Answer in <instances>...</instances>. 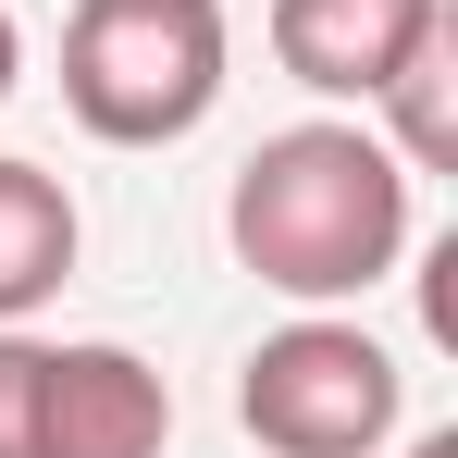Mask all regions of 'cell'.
I'll return each instance as SVG.
<instances>
[{
  "label": "cell",
  "mask_w": 458,
  "mask_h": 458,
  "mask_svg": "<svg viewBox=\"0 0 458 458\" xmlns=\"http://www.w3.org/2000/svg\"><path fill=\"white\" fill-rule=\"evenodd\" d=\"M224 99V0H75L63 112L99 149H174Z\"/></svg>",
  "instance_id": "obj_2"
},
{
  "label": "cell",
  "mask_w": 458,
  "mask_h": 458,
  "mask_svg": "<svg viewBox=\"0 0 458 458\" xmlns=\"http://www.w3.org/2000/svg\"><path fill=\"white\" fill-rule=\"evenodd\" d=\"M396 409H409V372L384 360L360 322H335V310H298L235 372V421L273 458H372L396 434Z\"/></svg>",
  "instance_id": "obj_3"
},
{
  "label": "cell",
  "mask_w": 458,
  "mask_h": 458,
  "mask_svg": "<svg viewBox=\"0 0 458 458\" xmlns=\"http://www.w3.org/2000/svg\"><path fill=\"white\" fill-rule=\"evenodd\" d=\"M38 372H50V347L0 322V458H38Z\"/></svg>",
  "instance_id": "obj_8"
},
{
  "label": "cell",
  "mask_w": 458,
  "mask_h": 458,
  "mask_svg": "<svg viewBox=\"0 0 458 458\" xmlns=\"http://www.w3.org/2000/svg\"><path fill=\"white\" fill-rule=\"evenodd\" d=\"M446 0H273V63L310 99H372L396 75V50L434 25Z\"/></svg>",
  "instance_id": "obj_5"
},
{
  "label": "cell",
  "mask_w": 458,
  "mask_h": 458,
  "mask_svg": "<svg viewBox=\"0 0 458 458\" xmlns=\"http://www.w3.org/2000/svg\"><path fill=\"white\" fill-rule=\"evenodd\" d=\"M161 446H174V384L137 347H50L38 458H161Z\"/></svg>",
  "instance_id": "obj_4"
},
{
  "label": "cell",
  "mask_w": 458,
  "mask_h": 458,
  "mask_svg": "<svg viewBox=\"0 0 458 458\" xmlns=\"http://www.w3.org/2000/svg\"><path fill=\"white\" fill-rule=\"evenodd\" d=\"M13 75H25V38H13V13H0V99H13Z\"/></svg>",
  "instance_id": "obj_9"
},
{
  "label": "cell",
  "mask_w": 458,
  "mask_h": 458,
  "mask_svg": "<svg viewBox=\"0 0 458 458\" xmlns=\"http://www.w3.org/2000/svg\"><path fill=\"white\" fill-rule=\"evenodd\" d=\"M409 186L421 174L384 149L372 124H285V137H260L235 161L224 235L273 298L335 310V298H372L409 260Z\"/></svg>",
  "instance_id": "obj_1"
},
{
  "label": "cell",
  "mask_w": 458,
  "mask_h": 458,
  "mask_svg": "<svg viewBox=\"0 0 458 458\" xmlns=\"http://www.w3.org/2000/svg\"><path fill=\"white\" fill-rule=\"evenodd\" d=\"M75 199H63V174H38V161H0V322H25L38 298H63V273H75Z\"/></svg>",
  "instance_id": "obj_6"
},
{
  "label": "cell",
  "mask_w": 458,
  "mask_h": 458,
  "mask_svg": "<svg viewBox=\"0 0 458 458\" xmlns=\"http://www.w3.org/2000/svg\"><path fill=\"white\" fill-rule=\"evenodd\" d=\"M372 112H384V149L409 174H458V13H434L396 50V75L372 87Z\"/></svg>",
  "instance_id": "obj_7"
},
{
  "label": "cell",
  "mask_w": 458,
  "mask_h": 458,
  "mask_svg": "<svg viewBox=\"0 0 458 458\" xmlns=\"http://www.w3.org/2000/svg\"><path fill=\"white\" fill-rule=\"evenodd\" d=\"M409 458H458V434H421V446H409Z\"/></svg>",
  "instance_id": "obj_10"
}]
</instances>
